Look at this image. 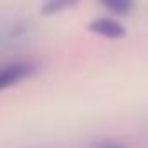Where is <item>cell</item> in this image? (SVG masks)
Returning a JSON list of instances; mask_svg holds the SVG:
<instances>
[{
  "instance_id": "cell-1",
  "label": "cell",
  "mask_w": 148,
  "mask_h": 148,
  "mask_svg": "<svg viewBox=\"0 0 148 148\" xmlns=\"http://www.w3.org/2000/svg\"><path fill=\"white\" fill-rule=\"evenodd\" d=\"M37 73V63L30 59H16L0 64V92L12 89Z\"/></svg>"
},
{
  "instance_id": "cell-5",
  "label": "cell",
  "mask_w": 148,
  "mask_h": 148,
  "mask_svg": "<svg viewBox=\"0 0 148 148\" xmlns=\"http://www.w3.org/2000/svg\"><path fill=\"white\" fill-rule=\"evenodd\" d=\"M98 148H124L122 145H117V143H101Z\"/></svg>"
},
{
  "instance_id": "cell-4",
  "label": "cell",
  "mask_w": 148,
  "mask_h": 148,
  "mask_svg": "<svg viewBox=\"0 0 148 148\" xmlns=\"http://www.w3.org/2000/svg\"><path fill=\"white\" fill-rule=\"evenodd\" d=\"M80 0H44L40 4V14L49 18V16H56L66 11H71L79 5Z\"/></svg>"
},
{
  "instance_id": "cell-2",
  "label": "cell",
  "mask_w": 148,
  "mask_h": 148,
  "mask_svg": "<svg viewBox=\"0 0 148 148\" xmlns=\"http://www.w3.org/2000/svg\"><path fill=\"white\" fill-rule=\"evenodd\" d=\"M87 30L101 38H106V40H122L127 37V28L125 25L115 18V16H99V18H94L89 25H87Z\"/></svg>"
},
{
  "instance_id": "cell-3",
  "label": "cell",
  "mask_w": 148,
  "mask_h": 148,
  "mask_svg": "<svg viewBox=\"0 0 148 148\" xmlns=\"http://www.w3.org/2000/svg\"><path fill=\"white\" fill-rule=\"evenodd\" d=\"M99 5L108 11L110 16L115 18H127L136 9V0H98Z\"/></svg>"
}]
</instances>
